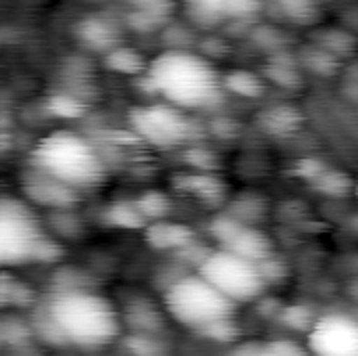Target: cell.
Wrapping results in <instances>:
<instances>
[{
  "instance_id": "6da1fadb",
  "label": "cell",
  "mask_w": 358,
  "mask_h": 356,
  "mask_svg": "<svg viewBox=\"0 0 358 356\" xmlns=\"http://www.w3.org/2000/svg\"><path fill=\"white\" fill-rule=\"evenodd\" d=\"M29 313L38 342L55 348L99 350L124 329L115 304L94 287L50 292Z\"/></svg>"
},
{
  "instance_id": "7a4b0ae2",
  "label": "cell",
  "mask_w": 358,
  "mask_h": 356,
  "mask_svg": "<svg viewBox=\"0 0 358 356\" xmlns=\"http://www.w3.org/2000/svg\"><path fill=\"white\" fill-rule=\"evenodd\" d=\"M143 78L164 103L189 113L216 107L227 92L214 63L189 48L159 52L149 61Z\"/></svg>"
},
{
  "instance_id": "3957f363",
  "label": "cell",
  "mask_w": 358,
  "mask_h": 356,
  "mask_svg": "<svg viewBox=\"0 0 358 356\" xmlns=\"http://www.w3.org/2000/svg\"><path fill=\"white\" fill-rule=\"evenodd\" d=\"M27 164L82 195L99 189L109 172L101 145L69 128H59L42 136L34 145Z\"/></svg>"
},
{
  "instance_id": "277c9868",
  "label": "cell",
  "mask_w": 358,
  "mask_h": 356,
  "mask_svg": "<svg viewBox=\"0 0 358 356\" xmlns=\"http://www.w3.org/2000/svg\"><path fill=\"white\" fill-rule=\"evenodd\" d=\"M63 258L59 239L25 197L4 195L0 201V262L4 269L52 264Z\"/></svg>"
},
{
  "instance_id": "5b68a950",
  "label": "cell",
  "mask_w": 358,
  "mask_h": 356,
  "mask_svg": "<svg viewBox=\"0 0 358 356\" xmlns=\"http://www.w3.org/2000/svg\"><path fill=\"white\" fill-rule=\"evenodd\" d=\"M164 313L178 325L201 334L220 321L233 319L237 304L199 273H187L164 290Z\"/></svg>"
},
{
  "instance_id": "8992f818",
  "label": "cell",
  "mask_w": 358,
  "mask_h": 356,
  "mask_svg": "<svg viewBox=\"0 0 358 356\" xmlns=\"http://www.w3.org/2000/svg\"><path fill=\"white\" fill-rule=\"evenodd\" d=\"M197 273L237 306L258 302L268 287L260 264L222 248L212 250Z\"/></svg>"
},
{
  "instance_id": "52a82bcc",
  "label": "cell",
  "mask_w": 358,
  "mask_h": 356,
  "mask_svg": "<svg viewBox=\"0 0 358 356\" xmlns=\"http://www.w3.org/2000/svg\"><path fill=\"white\" fill-rule=\"evenodd\" d=\"M130 128L141 143L162 151L185 147L195 138V124L189 111L164 101L134 107L130 111Z\"/></svg>"
},
{
  "instance_id": "ba28073f",
  "label": "cell",
  "mask_w": 358,
  "mask_h": 356,
  "mask_svg": "<svg viewBox=\"0 0 358 356\" xmlns=\"http://www.w3.org/2000/svg\"><path fill=\"white\" fill-rule=\"evenodd\" d=\"M313 356H358V315L334 311L317 317L306 334Z\"/></svg>"
},
{
  "instance_id": "9c48e42d",
  "label": "cell",
  "mask_w": 358,
  "mask_h": 356,
  "mask_svg": "<svg viewBox=\"0 0 358 356\" xmlns=\"http://www.w3.org/2000/svg\"><path fill=\"white\" fill-rule=\"evenodd\" d=\"M21 193L34 208H42L46 212L73 210L82 199V193L29 164L21 174Z\"/></svg>"
},
{
  "instance_id": "30bf717a",
  "label": "cell",
  "mask_w": 358,
  "mask_h": 356,
  "mask_svg": "<svg viewBox=\"0 0 358 356\" xmlns=\"http://www.w3.org/2000/svg\"><path fill=\"white\" fill-rule=\"evenodd\" d=\"M145 239H147L149 248H153V250L176 254V252L189 248L191 243H195L197 233L191 227L180 225V222L157 220V222H149L145 227Z\"/></svg>"
},
{
  "instance_id": "8fae6325",
  "label": "cell",
  "mask_w": 358,
  "mask_h": 356,
  "mask_svg": "<svg viewBox=\"0 0 358 356\" xmlns=\"http://www.w3.org/2000/svg\"><path fill=\"white\" fill-rule=\"evenodd\" d=\"M120 315H122V325L130 334L159 336V332L164 329L162 311L147 298H132Z\"/></svg>"
},
{
  "instance_id": "7c38bea8",
  "label": "cell",
  "mask_w": 358,
  "mask_h": 356,
  "mask_svg": "<svg viewBox=\"0 0 358 356\" xmlns=\"http://www.w3.org/2000/svg\"><path fill=\"white\" fill-rule=\"evenodd\" d=\"M76 36L90 50H99V52H105V55L122 44L117 25L111 23L105 17H86V19H82L76 25Z\"/></svg>"
},
{
  "instance_id": "4fadbf2b",
  "label": "cell",
  "mask_w": 358,
  "mask_h": 356,
  "mask_svg": "<svg viewBox=\"0 0 358 356\" xmlns=\"http://www.w3.org/2000/svg\"><path fill=\"white\" fill-rule=\"evenodd\" d=\"M36 292L23 283L21 279L13 277L8 271L0 275V306L2 311H31L38 304Z\"/></svg>"
},
{
  "instance_id": "5bb4252c",
  "label": "cell",
  "mask_w": 358,
  "mask_h": 356,
  "mask_svg": "<svg viewBox=\"0 0 358 356\" xmlns=\"http://www.w3.org/2000/svg\"><path fill=\"white\" fill-rule=\"evenodd\" d=\"M0 340L8 350H27L38 340L29 319L19 315H4L0 323Z\"/></svg>"
},
{
  "instance_id": "9a60e30c",
  "label": "cell",
  "mask_w": 358,
  "mask_h": 356,
  "mask_svg": "<svg viewBox=\"0 0 358 356\" xmlns=\"http://www.w3.org/2000/svg\"><path fill=\"white\" fill-rule=\"evenodd\" d=\"M231 356H313L308 346L294 340H271L264 344H241Z\"/></svg>"
},
{
  "instance_id": "2e32d148",
  "label": "cell",
  "mask_w": 358,
  "mask_h": 356,
  "mask_svg": "<svg viewBox=\"0 0 358 356\" xmlns=\"http://www.w3.org/2000/svg\"><path fill=\"white\" fill-rule=\"evenodd\" d=\"M105 65L115 71V73H124V76H145L149 61L143 59V55L130 46H115L113 50H109L105 55Z\"/></svg>"
},
{
  "instance_id": "e0dca14e",
  "label": "cell",
  "mask_w": 358,
  "mask_h": 356,
  "mask_svg": "<svg viewBox=\"0 0 358 356\" xmlns=\"http://www.w3.org/2000/svg\"><path fill=\"white\" fill-rule=\"evenodd\" d=\"M197 25H214L229 17V0H182Z\"/></svg>"
},
{
  "instance_id": "ac0fdd59",
  "label": "cell",
  "mask_w": 358,
  "mask_h": 356,
  "mask_svg": "<svg viewBox=\"0 0 358 356\" xmlns=\"http://www.w3.org/2000/svg\"><path fill=\"white\" fill-rule=\"evenodd\" d=\"M222 82H224V90L235 92L237 97L258 99L264 92V82L256 73L245 71V69H237V71H231V73L222 76Z\"/></svg>"
},
{
  "instance_id": "d6986e66",
  "label": "cell",
  "mask_w": 358,
  "mask_h": 356,
  "mask_svg": "<svg viewBox=\"0 0 358 356\" xmlns=\"http://www.w3.org/2000/svg\"><path fill=\"white\" fill-rule=\"evenodd\" d=\"M107 220L113 227H122V229H145L149 222L145 220V216L141 214L136 201H120L109 206L107 210Z\"/></svg>"
},
{
  "instance_id": "ffe728a7",
  "label": "cell",
  "mask_w": 358,
  "mask_h": 356,
  "mask_svg": "<svg viewBox=\"0 0 358 356\" xmlns=\"http://www.w3.org/2000/svg\"><path fill=\"white\" fill-rule=\"evenodd\" d=\"M124 348L132 356H166L168 348L159 340V336H145V334H128L124 340Z\"/></svg>"
},
{
  "instance_id": "44dd1931",
  "label": "cell",
  "mask_w": 358,
  "mask_h": 356,
  "mask_svg": "<svg viewBox=\"0 0 358 356\" xmlns=\"http://www.w3.org/2000/svg\"><path fill=\"white\" fill-rule=\"evenodd\" d=\"M136 206L141 210V214L145 216V220L149 222H157V220H166L168 210H170V199L166 193L159 191H149L143 197L136 199Z\"/></svg>"
},
{
  "instance_id": "7402d4cb",
  "label": "cell",
  "mask_w": 358,
  "mask_h": 356,
  "mask_svg": "<svg viewBox=\"0 0 358 356\" xmlns=\"http://www.w3.org/2000/svg\"><path fill=\"white\" fill-rule=\"evenodd\" d=\"M126 4L132 13H138V15H145L164 23L168 15L174 10L176 0H126Z\"/></svg>"
},
{
  "instance_id": "603a6c76",
  "label": "cell",
  "mask_w": 358,
  "mask_h": 356,
  "mask_svg": "<svg viewBox=\"0 0 358 356\" xmlns=\"http://www.w3.org/2000/svg\"><path fill=\"white\" fill-rule=\"evenodd\" d=\"M352 193H355V199H357V204H358V176H357V183H355V189H352Z\"/></svg>"
},
{
  "instance_id": "cb8c5ba5",
  "label": "cell",
  "mask_w": 358,
  "mask_h": 356,
  "mask_svg": "<svg viewBox=\"0 0 358 356\" xmlns=\"http://www.w3.org/2000/svg\"><path fill=\"white\" fill-rule=\"evenodd\" d=\"M352 292L357 294V298H358V281H355V285H352Z\"/></svg>"
}]
</instances>
